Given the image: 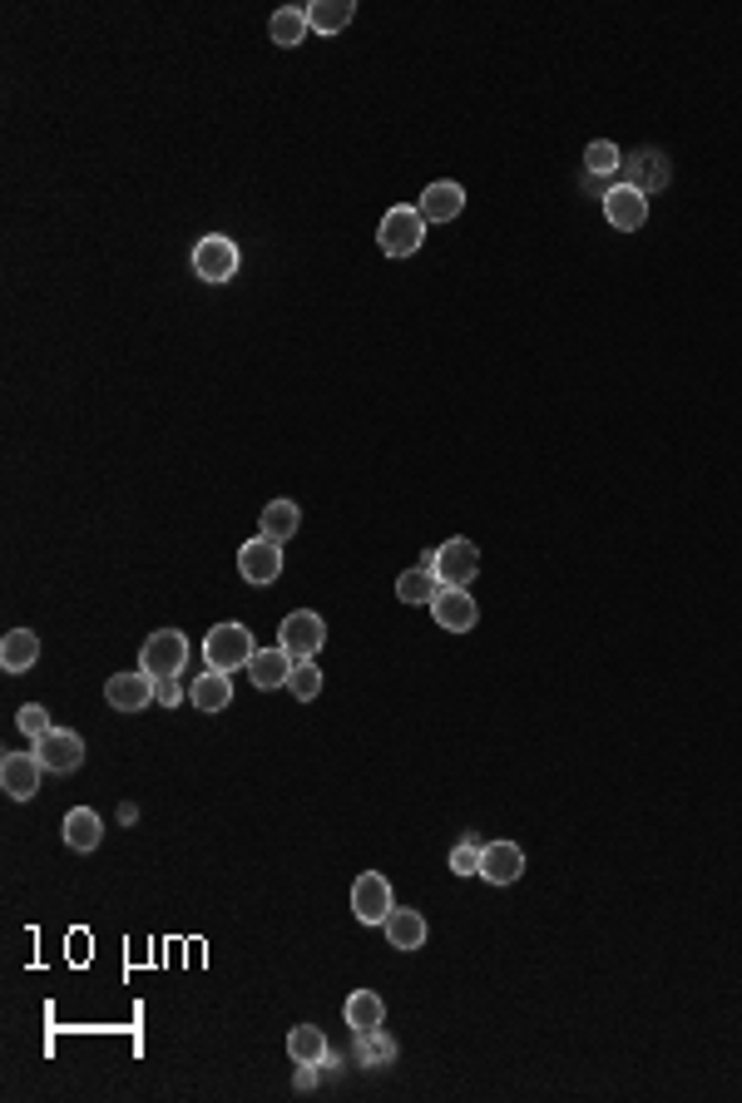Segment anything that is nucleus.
Listing matches in <instances>:
<instances>
[{
  "label": "nucleus",
  "instance_id": "obj_9",
  "mask_svg": "<svg viewBox=\"0 0 742 1103\" xmlns=\"http://www.w3.org/2000/svg\"><path fill=\"white\" fill-rule=\"evenodd\" d=\"M40 777H45V767H40L35 752H6L0 757V787H6V797L30 802L40 792Z\"/></svg>",
  "mask_w": 742,
  "mask_h": 1103
},
{
  "label": "nucleus",
  "instance_id": "obj_22",
  "mask_svg": "<svg viewBox=\"0 0 742 1103\" xmlns=\"http://www.w3.org/2000/svg\"><path fill=\"white\" fill-rule=\"evenodd\" d=\"M357 16V0H312L307 6V25H312V35H337V30H347Z\"/></svg>",
  "mask_w": 742,
  "mask_h": 1103
},
{
  "label": "nucleus",
  "instance_id": "obj_7",
  "mask_svg": "<svg viewBox=\"0 0 742 1103\" xmlns=\"http://www.w3.org/2000/svg\"><path fill=\"white\" fill-rule=\"evenodd\" d=\"M35 757H40V767L45 772L70 777V772L84 762V742H80V733H70V728H50L45 738H35Z\"/></svg>",
  "mask_w": 742,
  "mask_h": 1103
},
{
  "label": "nucleus",
  "instance_id": "obj_2",
  "mask_svg": "<svg viewBox=\"0 0 742 1103\" xmlns=\"http://www.w3.org/2000/svg\"><path fill=\"white\" fill-rule=\"evenodd\" d=\"M253 653H258V643H253V633L243 629V623H214L204 639V659H208V668H218V673L248 668Z\"/></svg>",
  "mask_w": 742,
  "mask_h": 1103
},
{
  "label": "nucleus",
  "instance_id": "obj_3",
  "mask_svg": "<svg viewBox=\"0 0 742 1103\" xmlns=\"http://www.w3.org/2000/svg\"><path fill=\"white\" fill-rule=\"evenodd\" d=\"M377 243L387 258H411V252H421V243H426V218H421L416 208H391L377 228Z\"/></svg>",
  "mask_w": 742,
  "mask_h": 1103
},
{
  "label": "nucleus",
  "instance_id": "obj_14",
  "mask_svg": "<svg viewBox=\"0 0 742 1103\" xmlns=\"http://www.w3.org/2000/svg\"><path fill=\"white\" fill-rule=\"evenodd\" d=\"M481 876L491 886H515L525 876V852L515 842H491L481 846Z\"/></svg>",
  "mask_w": 742,
  "mask_h": 1103
},
{
  "label": "nucleus",
  "instance_id": "obj_15",
  "mask_svg": "<svg viewBox=\"0 0 742 1103\" xmlns=\"http://www.w3.org/2000/svg\"><path fill=\"white\" fill-rule=\"evenodd\" d=\"M416 214L426 223H455L465 214V188L451 184V178H441V184H426V194H421Z\"/></svg>",
  "mask_w": 742,
  "mask_h": 1103
},
{
  "label": "nucleus",
  "instance_id": "obj_30",
  "mask_svg": "<svg viewBox=\"0 0 742 1103\" xmlns=\"http://www.w3.org/2000/svg\"><path fill=\"white\" fill-rule=\"evenodd\" d=\"M619 168H624V154L609 140H594L585 148V174H599L604 178V174H619Z\"/></svg>",
  "mask_w": 742,
  "mask_h": 1103
},
{
  "label": "nucleus",
  "instance_id": "obj_33",
  "mask_svg": "<svg viewBox=\"0 0 742 1103\" xmlns=\"http://www.w3.org/2000/svg\"><path fill=\"white\" fill-rule=\"evenodd\" d=\"M154 703L158 708H178L184 703V683H178V678H154Z\"/></svg>",
  "mask_w": 742,
  "mask_h": 1103
},
{
  "label": "nucleus",
  "instance_id": "obj_31",
  "mask_svg": "<svg viewBox=\"0 0 742 1103\" xmlns=\"http://www.w3.org/2000/svg\"><path fill=\"white\" fill-rule=\"evenodd\" d=\"M16 723H20V733H25L30 742L50 733V713H45L40 703H25V708H20V713H16Z\"/></svg>",
  "mask_w": 742,
  "mask_h": 1103
},
{
  "label": "nucleus",
  "instance_id": "obj_29",
  "mask_svg": "<svg viewBox=\"0 0 742 1103\" xmlns=\"http://www.w3.org/2000/svg\"><path fill=\"white\" fill-rule=\"evenodd\" d=\"M292 698H302V703H312L317 693H322V668H317L312 659H297L292 663V678H288Z\"/></svg>",
  "mask_w": 742,
  "mask_h": 1103
},
{
  "label": "nucleus",
  "instance_id": "obj_25",
  "mask_svg": "<svg viewBox=\"0 0 742 1103\" xmlns=\"http://www.w3.org/2000/svg\"><path fill=\"white\" fill-rule=\"evenodd\" d=\"M297 529H302V515H297L292 501H272L268 511H262V539H272V545L292 539Z\"/></svg>",
  "mask_w": 742,
  "mask_h": 1103
},
{
  "label": "nucleus",
  "instance_id": "obj_21",
  "mask_svg": "<svg viewBox=\"0 0 742 1103\" xmlns=\"http://www.w3.org/2000/svg\"><path fill=\"white\" fill-rule=\"evenodd\" d=\"M40 659V639L30 629H10L6 639H0V668L6 673H30Z\"/></svg>",
  "mask_w": 742,
  "mask_h": 1103
},
{
  "label": "nucleus",
  "instance_id": "obj_34",
  "mask_svg": "<svg viewBox=\"0 0 742 1103\" xmlns=\"http://www.w3.org/2000/svg\"><path fill=\"white\" fill-rule=\"evenodd\" d=\"M317 1069H322V1064H297V1089H312L317 1084Z\"/></svg>",
  "mask_w": 742,
  "mask_h": 1103
},
{
  "label": "nucleus",
  "instance_id": "obj_17",
  "mask_svg": "<svg viewBox=\"0 0 742 1103\" xmlns=\"http://www.w3.org/2000/svg\"><path fill=\"white\" fill-rule=\"evenodd\" d=\"M188 703H194L198 713H228V703H233V683H228V673H218V668L198 673L194 683H188Z\"/></svg>",
  "mask_w": 742,
  "mask_h": 1103
},
{
  "label": "nucleus",
  "instance_id": "obj_11",
  "mask_svg": "<svg viewBox=\"0 0 742 1103\" xmlns=\"http://www.w3.org/2000/svg\"><path fill=\"white\" fill-rule=\"evenodd\" d=\"M238 575L248 579V585H272V579L282 575V545H272V539H248V545L238 549Z\"/></svg>",
  "mask_w": 742,
  "mask_h": 1103
},
{
  "label": "nucleus",
  "instance_id": "obj_18",
  "mask_svg": "<svg viewBox=\"0 0 742 1103\" xmlns=\"http://www.w3.org/2000/svg\"><path fill=\"white\" fill-rule=\"evenodd\" d=\"M292 663H297V659H292L288 649H282V643H278V649H258V653H253V663H248L253 688H262V693H268V688H288Z\"/></svg>",
  "mask_w": 742,
  "mask_h": 1103
},
{
  "label": "nucleus",
  "instance_id": "obj_10",
  "mask_svg": "<svg viewBox=\"0 0 742 1103\" xmlns=\"http://www.w3.org/2000/svg\"><path fill=\"white\" fill-rule=\"evenodd\" d=\"M431 619H436L445 633H471L475 623H481V609H475V599L465 589H436Z\"/></svg>",
  "mask_w": 742,
  "mask_h": 1103
},
{
  "label": "nucleus",
  "instance_id": "obj_28",
  "mask_svg": "<svg viewBox=\"0 0 742 1103\" xmlns=\"http://www.w3.org/2000/svg\"><path fill=\"white\" fill-rule=\"evenodd\" d=\"M357 1059H362V1069H387L391 1059H396V1044L387 1039V1030L357 1034Z\"/></svg>",
  "mask_w": 742,
  "mask_h": 1103
},
{
  "label": "nucleus",
  "instance_id": "obj_26",
  "mask_svg": "<svg viewBox=\"0 0 742 1103\" xmlns=\"http://www.w3.org/2000/svg\"><path fill=\"white\" fill-rule=\"evenodd\" d=\"M288 1054L297 1059V1064H322L327 1059V1034L317 1030V1024H297V1030L288 1034Z\"/></svg>",
  "mask_w": 742,
  "mask_h": 1103
},
{
  "label": "nucleus",
  "instance_id": "obj_23",
  "mask_svg": "<svg viewBox=\"0 0 742 1103\" xmlns=\"http://www.w3.org/2000/svg\"><path fill=\"white\" fill-rule=\"evenodd\" d=\"M104 842V822L94 807H74L65 816V846L70 852H94V846Z\"/></svg>",
  "mask_w": 742,
  "mask_h": 1103
},
{
  "label": "nucleus",
  "instance_id": "obj_1",
  "mask_svg": "<svg viewBox=\"0 0 742 1103\" xmlns=\"http://www.w3.org/2000/svg\"><path fill=\"white\" fill-rule=\"evenodd\" d=\"M421 565H431L441 589H471L475 575H481V549L471 539H445L436 555H426Z\"/></svg>",
  "mask_w": 742,
  "mask_h": 1103
},
{
  "label": "nucleus",
  "instance_id": "obj_19",
  "mask_svg": "<svg viewBox=\"0 0 742 1103\" xmlns=\"http://www.w3.org/2000/svg\"><path fill=\"white\" fill-rule=\"evenodd\" d=\"M381 926H387L391 950H421V946H426V916H421V910H401L396 906L387 920H381Z\"/></svg>",
  "mask_w": 742,
  "mask_h": 1103
},
{
  "label": "nucleus",
  "instance_id": "obj_27",
  "mask_svg": "<svg viewBox=\"0 0 742 1103\" xmlns=\"http://www.w3.org/2000/svg\"><path fill=\"white\" fill-rule=\"evenodd\" d=\"M436 575H431V565H416V569H406V575L396 579V594H401V604H431L436 599Z\"/></svg>",
  "mask_w": 742,
  "mask_h": 1103
},
{
  "label": "nucleus",
  "instance_id": "obj_6",
  "mask_svg": "<svg viewBox=\"0 0 742 1103\" xmlns=\"http://www.w3.org/2000/svg\"><path fill=\"white\" fill-rule=\"evenodd\" d=\"M194 272L204 282H228L233 272H238V243L223 238V233H208V238H198L194 248Z\"/></svg>",
  "mask_w": 742,
  "mask_h": 1103
},
{
  "label": "nucleus",
  "instance_id": "obj_16",
  "mask_svg": "<svg viewBox=\"0 0 742 1103\" xmlns=\"http://www.w3.org/2000/svg\"><path fill=\"white\" fill-rule=\"evenodd\" d=\"M624 184H629V188H639V194L649 198L653 188H663V184H668V158H663V154H653V148H639L633 158H624Z\"/></svg>",
  "mask_w": 742,
  "mask_h": 1103
},
{
  "label": "nucleus",
  "instance_id": "obj_24",
  "mask_svg": "<svg viewBox=\"0 0 742 1103\" xmlns=\"http://www.w3.org/2000/svg\"><path fill=\"white\" fill-rule=\"evenodd\" d=\"M268 35H272V45H282V50L302 45V40L312 35V25H307V10H297V6H282V10H272V20H268Z\"/></svg>",
  "mask_w": 742,
  "mask_h": 1103
},
{
  "label": "nucleus",
  "instance_id": "obj_8",
  "mask_svg": "<svg viewBox=\"0 0 742 1103\" xmlns=\"http://www.w3.org/2000/svg\"><path fill=\"white\" fill-rule=\"evenodd\" d=\"M352 910H357V920H362V926H381V920H387L391 910H396L387 876H381V872H362V876H357V886H352Z\"/></svg>",
  "mask_w": 742,
  "mask_h": 1103
},
{
  "label": "nucleus",
  "instance_id": "obj_4",
  "mask_svg": "<svg viewBox=\"0 0 742 1103\" xmlns=\"http://www.w3.org/2000/svg\"><path fill=\"white\" fill-rule=\"evenodd\" d=\"M140 668L148 678H178L188 668V639L178 629L148 633V643L140 649Z\"/></svg>",
  "mask_w": 742,
  "mask_h": 1103
},
{
  "label": "nucleus",
  "instance_id": "obj_5",
  "mask_svg": "<svg viewBox=\"0 0 742 1103\" xmlns=\"http://www.w3.org/2000/svg\"><path fill=\"white\" fill-rule=\"evenodd\" d=\"M278 643L292 653V659H317V649L327 643L322 614H312V609L288 614V619H282V629H278Z\"/></svg>",
  "mask_w": 742,
  "mask_h": 1103
},
{
  "label": "nucleus",
  "instance_id": "obj_20",
  "mask_svg": "<svg viewBox=\"0 0 742 1103\" xmlns=\"http://www.w3.org/2000/svg\"><path fill=\"white\" fill-rule=\"evenodd\" d=\"M347 1030H357V1034H371V1030H381L387 1024V1004H381V994L377 990H357V994H347Z\"/></svg>",
  "mask_w": 742,
  "mask_h": 1103
},
{
  "label": "nucleus",
  "instance_id": "obj_32",
  "mask_svg": "<svg viewBox=\"0 0 742 1103\" xmlns=\"http://www.w3.org/2000/svg\"><path fill=\"white\" fill-rule=\"evenodd\" d=\"M451 872L455 876H481V846H475V842L455 846V852H451Z\"/></svg>",
  "mask_w": 742,
  "mask_h": 1103
},
{
  "label": "nucleus",
  "instance_id": "obj_12",
  "mask_svg": "<svg viewBox=\"0 0 742 1103\" xmlns=\"http://www.w3.org/2000/svg\"><path fill=\"white\" fill-rule=\"evenodd\" d=\"M604 218H609L619 233H639L643 223H649V198H643L639 188H629V184H614L609 194H604Z\"/></svg>",
  "mask_w": 742,
  "mask_h": 1103
},
{
  "label": "nucleus",
  "instance_id": "obj_13",
  "mask_svg": "<svg viewBox=\"0 0 742 1103\" xmlns=\"http://www.w3.org/2000/svg\"><path fill=\"white\" fill-rule=\"evenodd\" d=\"M104 698H110L114 713H144L148 703H154V678L144 673H110V683H104Z\"/></svg>",
  "mask_w": 742,
  "mask_h": 1103
}]
</instances>
